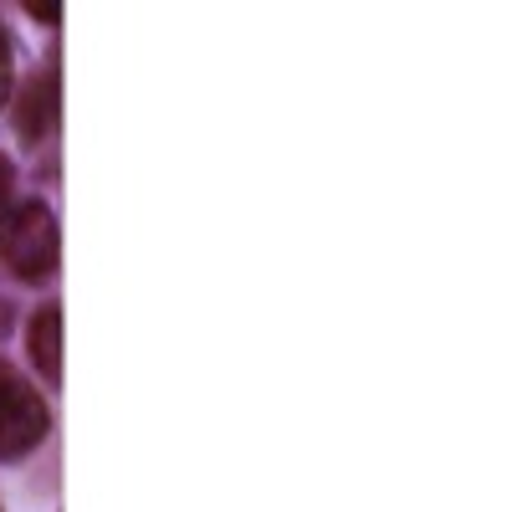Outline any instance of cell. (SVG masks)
I'll list each match as a JSON object with an SVG mask.
<instances>
[{
	"label": "cell",
	"instance_id": "3",
	"mask_svg": "<svg viewBox=\"0 0 512 512\" xmlns=\"http://www.w3.org/2000/svg\"><path fill=\"white\" fill-rule=\"evenodd\" d=\"M57 123V72H31L16 98V134L41 144Z\"/></svg>",
	"mask_w": 512,
	"mask_h": 512
},
{
	"label": "cell",
	"instance_id": "1",
	"mask_svg": "<svg viewBox=\"0 0 512 512\" xmlns=\"http://www.w3.org/2000/svg\"><path fill=\"white\" fill-rule=\"evenodd\" d=\"M57 221L41 200H26L0 216V267L21 282H52L57 272Z\"/></svg>",
	"mask_w": 512,
	"mask_h": 512
},
{
	"label": "cell",
	"instance_id": "6",
	"mask_svg": "<svg viewBox=\"0 0 512 512\" xmlns=\"http://www.w3.org/2000/svg\"><path fill=\"white\" fill-rule=\"evenodd\" d=\"M26 11H31L36 21H47V26L62 21V6H57V0H26Z\"/></svg>",
	"mask_w": 512,
	"mask_h": 512
},
{
	"label": "cell",
	"instance_id": "2",
	"mask_svg": "<svg viewBox=\"0 0 512 512\" xmlns=\"http://www.w3.org/2000/svg\"><path fill=\"white\" fill-rule=\"evenodd\" d=\"M52 431V415L41 405V395L21 374L0 364V461H21L31 456Z\"/></svg>",
	"mask_w": 512,
	"mask_h": 512
},
{
	"label": "cell",
	"instance_id": "5",
	"mask_svg": "<svg viewBox=\"0 0 512 512\" xmlns=\"http://www.w3.org/2000/svg\"><path fill=\"white\" fill-rule=\"evenodd\" d=\"M11 98V41H6V31H0V103Z\"/></svg>",
	"mask_w": 512,
	"mask_h": 512
},
{
	"label": "cell",
	"instance_id": "4",
	"mask_svg": "<svg viewBox=\"0 0 512 512\" xmlns=\"http://www.w3.org/2000/svg\"><path fill=\"white\" fill-rule=\"evenodd\" d=\"M26 349H31V364L47 374L52 384L62 379V313L57 308H41L26 328Z\"/></svg>",
	"mask_w": 512,
	"mask_h": 512
},
{
	"label": "cell",
	"instance_id": "7",
	"mask_svg": "<svg viewBox=\"0 0 512 512\" xmlns=\"http://www.w3.org/2000/svg\"><path fill=\"white\" fill-rule=\"evenodd\" d=\"M11 185H16V164L0 154V210H6V200H11Z\"/></svg>",
	"mask_w": 512,
	"mask_h": 512
}]
</instances>
